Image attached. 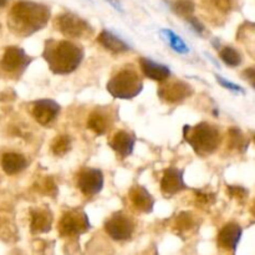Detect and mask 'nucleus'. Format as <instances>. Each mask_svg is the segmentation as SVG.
Masks as SVG:
<instances>
[{
    "mask_svg": "<svg viewBox=\"0 0 255 255\" xmlns=\"http://www.w3.org/2000/svg\"><path fill=\"white\" fill-rule=\"evenodd\" d=\"M183 136L187 143L199 156L211 154L218 148L221 143L219 131L207 122H201L196 126H184Z\"/></svg>",
    "mask_w": 255,
    "mask_h": 255,
    "instance_id": "7ed1b4c3",
    "label": "nucleus"
},
{
    "mask_svg": "<svg viewBox=\"0 0 255 255\" xmlns=\"http://www.w3.org/2000/svg\"><path fill=\"white\" fill-rule=\"evenodd\" d=\"M216 77H217V81H218L222 86L226 87V89L232 90V91H234V92H243L242 87H239L238 85H234V84H232V82L227 81V80L223 79L222 76H216Z\"/></svg>",
    "mask_w": 255,
    "mask_h": 255,
    "instance_id": "c756f323",
    "label": "nucleus"
},
{
    "mask_svg": "<svg viewBox=\"0 0 255 255\" xmlns=\"http://www.w3.org/2000/svg\"><path fill=\"white\" fill-rule=\"evenodd\" d=\"M159 35H161L162 39L171 46V49L173 50V51L178 52V54H188L189 52V49L188 46H187L186 42H184L176 32L172 31V30L162 29L161 31H159Z\"/></svg>",
    "mask_w": 255,
    "mask_h": 255,
    "instance_id": "aec40b11",
    "label": "nucleus"
},
{
    "mask_svg": "<svg viewBox=\"0 0 255 255\" xmlns=\"http://www.w3.org/2000/svg\"><path fill=\"white\" fill-rule=\"evenodd\" d=\"M229 144H231L232 148H237V149L246 146V143H244L243 133H242L238 128L229 129Z\"/></svg>",
    "mask_w": 255,
    "mask_h": 255,
    "instance_id": "a878e982",
    "label": "nucleus"
},
{
    "mask_svg": "<svg viewBox=\"0 0 255 255\" xmlns=\"http://www.w3.org/2000/svg\"><path fill=\"white\" fill-rule=\"evenodd\" d=\"M77 187L85 196H96L104 187V174L100 169H84L77 177Z\"/></svg>",
    "mask_w": 255,
    "mask_h": 255,
    "instance_id": "1a4fd4ad",
    "label": "nucleus"
},
{
    "mask_svg": "<svg viewBox=\"0 0 255 255\" xmlns=\"http://www.w3.org/2000/svg\"><path fill=\"white\" fill-rule=\"evenodd\" d=\"M196 199L199 204H211L214 201L213 194L204 193V192H196Z\"/></svg>",
    "mask_w": 255,
    "mask_h": 255,
    "instance_id": "cd10ccee",
    "label": "nucleus"
},
{
    "mask_svg": "<svg viewBox=\"0 0 255 255\" xmlns=\"http://www.w3.org/2000/svg\"><path fill=\"white\" fill-rule=\"evenodd\" d=\"M192 94H193V89L191 85L181 80L167 82L166 85H162L158 90V96L168 104H178L192 96Z\"/></svg>",
    "mask_w": 255,
    "mask_h": 255,
    "instance_id": "6e6552de",
    "label": "nucleus"
},
{
    "mask_svg": "<svg viewBox=\"0 0 255 255\" xmlns=\"http://www.w3.org/2000/svg\"><path fill=\"white\" fill-rule=\"evenodd\" d=\"M37 189H39V192L47 194V196L54 197L57 193V187L51 177H45L41 182H39L37 183Z\"/></svg>",
    "mask_w": 255,
    "mask_h": 255,
    "instance_id": "393cba45",
    "label": "nucleus"
},
{
    "mask_svg": "<svg viewBox=\"0 0 255 255\" xmlns=\"http://www.w3.org/2000/svg\"><path fill=\"white\" fill-rule=\"evenodd\" d=\"M27 166V161L22 154L14 153V152H9V153L2 154L1 157V168L6 174H16L24 171Z\"/></svg>",
    "mask_w": 255,
    "mask_h": 255,
    "instance_id": "a211bd4d",
    "label": "nucleus"
},
{
    "mask_svg": "<svg viewBox=\"0 0 255 255\" xmlns=\"http://www.w3.org/2000/svg\"><path fill=\"white\" fill-rule=\"evenodd\" d=\"M133 229L131 219L122 213L115 214L105 223V231L114 241H127L132 237Z\"/></svg>",
    "mask_w": 255,
    "mask_h": 255,
    "instance_id": "0eeeda50",
    "label": "nucleus"
},
{
    "mask_svg": "<svg viewBox=\"0 0 255 255\" xmlns=\"http://www.w3.org/2000/svg\"><path fill=\"white\" fill-rule=\"evenodd\" d=\"M214 6L217 7L221 11H228L229 7H231V1L229 0H209Z\"/></svg>",
    "mask_w": 255,
    "mask_h": 255,
    "instance_id": "7c9ffc66",
    "label": "nucleus"
},
{
    "mask_svg": "<svg viewBox=\"0 0 255 255\" xmlns=\"http://www.w3.org/2000/svg\"><path fill=\"white\" fill-rule=\"evenodd\" d=\"M194 9H196V5H194L193 0H177L172 4V10L174 14L184 17V19L191 17L193 15Z\"/></svg>",
    "mask_w": 255,
    "mask_h": 255,
    "instance_id": "412c9836",
    "label": "nucleus"
},
{
    "mask_svg": "<svg viewBox=\"0 0 255 255\" xmlns=\"http://www.w3.org/2000/svg\"><path fill=\"white\" fill-rule=\"evenodd\" d=\"M52 214L49 209H34L31 211L30 229L32 233H46L51 229Z\"/></svg>",
    "mask_w": 255,
    "mask_h": 255,
    "instance_id": "f3484780",
    "label": "nucleus"
},
{
    "mask_svg": "<svg viewBox=\"0 0 255 255\" xmlns=\"http://www.w3.org/2000/svg\"><path fill=\"white\" fill-rule=\"evenodd\" d=\"M60 112V105L54 100H39L32 105L31 114L37 124L46 126L51 124Z\"/></svg>",
    "mask_w": 255,
    "mask_h": 255,
    "instance_id": "f8f14e48",
    "label": "nucleus"
},
{
    "mask_svg": "<svg viewBox=\"0 0 255 255\" xmlns=\"http://www.w3.org/2000/svg\"><path fill=\"white\" fill-rule=\"evenodd\" d=\"M129 199L136 209L143 213H151L154 206V199L146 188L141 186L132 187L129 191Z\"/></svg>",
    "mask_w": 255,
    "mask_h": 255,
    "instance_id": "4468645a",
    "label": "nucleus"
},
{
    "mask_svg": "<svg viewBox=\"0 0 255 255\" xmlns=\"http://www.w3.org/2000/svg\"><path fill=\"white\" fill-rule=\"evenodd\" d=\"M106 89L116 99L131 100L141 94L143 82L133 70H122L107 82Z\"/></svg>",
    "mask_w": 255,
    "mask_h": 255,
    "instance_id": "20e7f679",
    "label": "nucleus"
},
{
    "mask_svg": "<svg viewBox=\"0 0 255 255\" xmlns=\"http://www.w3.org/2000/svg\"><path fill=\"white\" fill-rule=\"evenodd\" d=\"M71 148V139L69 136H57L51 143V151L55 156L62 157Z\"/></svg>",
    "mask_w": 255,
    "mask_h": 255,
    "instance_id": "5701e85b",
    "label": "nucleus"
},
{
    "mask_svg": "<svg viewBox=\"0 0 255 255\" xmlns=\"http://www.w3.org/2000/svg\"><path fill=\"white\" fill-rule=\"evenodd\" d=\"M187 184L184 183L183 171L174 167H169L164 171L161 181V191L166 197H172L184 191Z\"/></svg>",
    "mask_w": 255,
    "mask_h": 255,
    "instance_id": "9b49d317",
    "label": "nucleus"
},
{
    "mask_svg": "<svg viewBox=\"0 0 255 255\" xmlns=\"http://www.w3.org/2000/svg\"><path fill=\"white\" fill-rule=\"evenodd\" d=\"M6 1L7 0H0V7L5 6V5H6Z\"/></svg>",
    "mask_w": 255,
    "mask_h": 255,
    "instance_id": "72a5a7b5",
    "label": "nucleus"
},
{
    "mask_svg": "<svg viewBox=\"0 0 255 255\" xmlns=\"http://www.w3.org/2000/svg\"><path fill=\"white\" fill-rule=\"evenodd\" d=\"M90 228L89 218L81 211H71L61 217L59 232L62 237H72L81 234Z\"/></svg>",
    "mask_w": 255,
    "mask_h": 255,
    "instance_id": "423d86ee",
    "label": "nucleus"
},
{
    "mask_svg": "<svg viewBox=\"0 0 255 255\" xmlns=\"http://www.w3.org/2000/svg\"><path fill=\"white\" fill-rule=\"evenodd\" d=\"M49 19V6L29 0H20L12 5L7 17V25L16 35L29 36L41 30Z\"/></svg>",
    "mask_w": 255,
    "mask_h": 255,
    "instance_id": "f257e3e1",
    "label": "nucleus"
},
{
    "mask_svg": "<svg viewBox=\"0 0 255 255\" xmlns=\"http://www.w3.org/2000/svg\"><path fill=\"white\" fill-rule=\"evenodd\" d=\"M134 143H136V138L133 134L126 131H119L117 133H115L114 138L110 142V146L116 153L125 158L133 152Z\"/></svg>",
    "mask_w": 255,
    "mask_h": 255,
    "instance_id": "2eb2a0df",
    "label": "nucleus"
},
{
    "mask_svg": "<svg viewBox=\"0 0 255 255\" xmlns=\"http://www.w3.org/2000/svg\"><path fill=\"white\" fill-rule=\"evenodd\" d=\"M219 56L223 60L224 64H227L228 66L232 67L238 66L242 62V57L241 55H239V52L231 46L223 47V49L221 50V52H219Z\"/></svg>",
    "mask_w": 255,
    "mask_h": 255,
    "instance_id": "b1692460",
    "label": "nucleus"
},
{
    "mask_svg": "<svg viewBox=\"0 0 255 255\" xmlns=\"http://www.w3.org/2000/svg\"><path fill=\"white\" fill-rule=\"evenodd\" d=\"M44 59L50 70L56 75L74 72L84 59V49L69 40H47L45 42Z\"/></svg>",
    "mask_w": 255,
    "mask_h": 255,
    "instance_id": "f03ea898",
    "label": "nucleus"
},
{
    "mask_svg": "<svg viewBox=\"0 0 255 255\" xmlns=\"http://www.w3.org/2000/svg\"><path fill=\"white\" fill-rule=\"evenodd\" d=\"M29 62L30 57L21 47L9 46L2 55L1 67L7 72H17L27 67Z\"/></svg>",
    "mask_w": 255,
    "mask_h": 255,
    "instance_id": "9d476101",
    "label": "nucleus"
},
{
    "mask_svg": "<svg viewBox=\"0 0 255 255\" xmlns=\"http://www.w3.org/2000/svg\"><path fill=\"white\" fill-rule=\"evenodd\" d=\"M187 21L189 22V25L192 26V29H193L194 31L197 32V34H199V35L203 34L204 26H203V24H202V22L199 21L198 19H197V17L191 16V17H188V19H187Z\"/></svg>",
    "mask_w": 255,
    "mask_h": 255,
    "instance_id": "c85d7f7f",
    "label": "nucleus"
},
{
    "mask_svg": "<svg viewBox=\"0 0 255 255\" xmlns=\"http://www.w3.org/2000/svg\"><path fill=\"white\" fill-rule=\"evenodd\" d=\"M193 226V219H192L191 214L189 213H182L177 217L176 219V227L177 229L181 231H187Z\"/></svg>",
    "mask_w": 255,
    "mask_h": 255,
    "instance_id": "bb28decb",
    "label": "nucleus"
},
{
    "mask_svg": "<svg viewBox=\"0 0 255 255\" xmlns=\"http://www.w3.org/2000/svg\"><path fill=\"white\" fill-rule=\"evenodd\" d=\"M97 41L107 49L109 51L115 52V54H121V52H126L129 49L128 45L122 39H120L119 36H116L115 34H112L111 31H104L100 32V35L97 36Z\"/></svg>",
    "mask_w": 255,
    "mask_h": 255,
    "instance_id": "6ab92c4d",
    "label": "nucleus"
},
{
    "mask_svg": "<svg viewBox=\"0 0 255 255\" xmlns=\"http://www.w3.org/2000/svg\"><path fill=\"white\" fill-rule=\"evenodd\" d=\"M139 66H141V70L143 71L144 76L153 80V81H164L171 75V71H169V69L166 65L152 61V60L147 59V57H141L139 59Z\"/></svg>",
    "mask_w": 255,
    "mask_h": 255,
    "instance_id": "ddd939ff",
    "label": "nucleus"
},
{
    "mask_svg": "<svg viewBox=\"0 0 255 255\" xmlns=\"http://www.w3.org/2000/svg\"><path fill=\"white\" fill-rule=\"evenodd\" d=\"M55 26L64 36L71 37V39L84 37L92 32L89 22L82 19V17L72 14V12L60 14L55 19Z\"/></svg>",
    "mask_w": 255,
    "mask_h": 255,
    "instance_id": "39448f33",
    "label": "nucleus"
},
{
    "mask_svg": "<svg viewBox=\"0 0 255 255\" xmlns=\"http://www.w3.org/2000/svg\"><path fill=\"white\" fill-rule=\"evenodd\" d=\"M243 76L249 84H252L255 87V67H249L243 72Z\"/></svg>",
    "mask_w": 255,
    "mask_h": 255,
    "instance_id": "473e14b6",
    "label": "nucleus"
},
{
    "mask_svg": "<svg viewBox=\"0 0 255 255\" xmlns=\"http://www.w3.org/2000/svg\"><path fill=\"white\" fill-rule=\"evenodd\" d=\"M242 237V228L238 224L229 223L222 228L218 234L219 247L224 249H236Z\"/></svg>",
    "mask_w": 255,
    "mask_h": 255,
    "instance_id": "dca6fc26",
    "label": "nucleus"
},
{
    "mask_svg": "<svg viewBox=\"0 0 255 255\" xmlns=\"http://www.w3.org/2000/svg\"><path fill=\"white\" fill-rule=\"evenodd\" d=\"M252 212H253V214L255 216V202H254V206H253V209H252Z\"/></svg>",
    "mask_w": 255,
    "mask_h": 255,
    "instance_id": "f704fd0d",
    "label": "nucleus"
},
{
    "mask_svg": "<svg viewBox=\"0 0 255 255\" xmlns=\"http://www.w3.org/2000/svg\"><path fill=\"white\" fill-rule=\"evenodd\" d=\"M87 126L91 131H94L96 134H104L107 129L106 120L104 115L99 112H92L87 120Z\"/></svg>",
    "mask_w": 255,
    "mask_h": 255,
    "instance_id": "4be33fe9",
    "label": "nucleus"
},
{
    "mask_svg": "<svg viewBox=\"0 0 255 255\" xmlns=\"http://www.w3.org/2000/svg\"><path fill=\"white\" fill-rule=\"evenodd\" d=\"M228 192L232 197H234V198H238V199L244 198L247 194V191L246 189L242 188V187H229Z\"/></svg>",
    "mask_w": 255,
    "mask_h": 255,
    "instance_id": "2f4dec72",
    "label": "nucleus"
}]
</instances>
